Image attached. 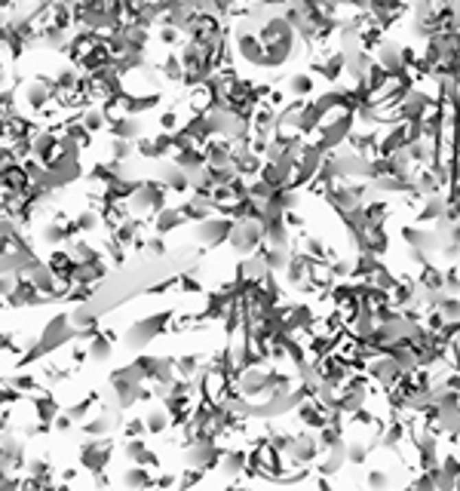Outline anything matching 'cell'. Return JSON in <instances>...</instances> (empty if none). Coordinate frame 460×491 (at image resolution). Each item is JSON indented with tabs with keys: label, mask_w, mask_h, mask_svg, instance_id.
Here are the masks:
<instances>
[{
	"label": "cell",
	"mask_w": 460,
	"mask_h": 491,
	"mask_svg": "<svg viewBox=\"0 0 460 491\" xmlns=\"http://www.w3.org/2000/svg\"><path fill=\"white\" fill-rule=\"evenodd\" d=\"M196 369H200V356H181V359H175V372H179L181 378H194L196 375Z\"/></svg>",
	"instance_id": "obj_9"
},
{
	"label": "cell",
	"mask_w": 460,
	"mask_h": 491,
	"mask_svg": "<svg viewBox=\"0 0 460 491\" xmlns=\"http://www.w3.org/2000/svg\"><path fill=\"white\" fill-rule=\"evenodd\" d=\"M230 227H233V221L203 218L200 225H196V237H200L203 246H215V243H221V240L230 237Z\"/></svg>",
	"instance_id": "obj_1"
},
{
	"label": "cell",
	"mask_w": 460,
	"mask_h": 491,
	"mask_svg": "<svg viewBox=\"0 0 460 491\" xmlns=\"http://www.w3.org/2000/svg\"><path fill=\"white\" fill-rule=\"evenodd\" d=\"M141 430H144V418H133V421H126L123 433H126V436H138Z\"/></svg>",
	"instance_id": "obj_14"
},
{
	"label": "cell",
	"mask_w": 460,
	"mask_h": 491,
	"mask_svg": "<svg viewBox=\"0 0 460 491\" xmlns=\"http://www.w3.org/2000/svg\"><path fill=\"white\" fill-rule=\"evenodd\" d=\"M111 341H114L111 335H95V338L89 341L87 356L92 359V363H108V356H111Z\"/></svg>",
	"instance_id": "obj_4"
},
{
	"label": "cell",
	"mask_w": 460,
	"mask_h": 491,
	"mask_svg": "<svg viewBox=\"0 0 460 491\" xmlns=\"http://www.w3.org/2000/svg\"><path fill=\"white\" fill-rule=\"evenodd\" d=\"M123 486H129V488H135V486H150L148 467H144V464H135L133 470H126V476H123Z\"/></svg>",
	"instance_id": "obj_7"
},
{
	"label": "cell",
	"mask_w": 460,
	"mask_h": 491,
	"mask_svg": "<svg viewBox=\"0 0 460 491\" xmlns=\"http://www.w3.org/2000/svg\"><path fill=\"white\" fill-rule=\"evenodd\" d=\"M157 74H163V80H166V83H181V80H184V65H181L179 52H172V49H169Z\"/></svg>",
	"instance_id": "obj_3"
},
{
	"label": "cell",
	"mask_w": 460,
	"mask_h": 491,
	"mask_svg": "<svg viewBox=\"0 0 460 491\" xmlns=\"http://www.w3.org/2000/svg\"><path fill=\"white\" fill-rule=\"evenodd\" d=\"M28 470H31V473H34V476H46V473H49V464H46V461H41V457H34V461L28 464Z\"/></svg>",
	"instance_id": "obj_15"
},
{
	"label": "cell",
	"mask_w": 460,
	"mask_h": 491,
	"mask_svg": "<svg viewBox=\"0 0 460 491\" xmlns=\"http://www.w3.org/2000/svg\"><path fill=\"white\" fill-rule=\"evenodd\" d=\"M123 455H126L133 464H141L144 455H148V442H144V439H135V436H133V439L123 445Z\"/></svg>",
	"instance_id": "obj_8"
},
{
	"label": "cell",
	"mask_w": 460,
	"mask_h": 491,
	"mask_svg": "<svg viewBox=\"0 0 460 491\" xmlns=\"http://www.w3.org/2000/svg\"><path fill=\"white\" fill-rule=\"evenodd\" d=\"M108 430H111V418H95V421L87 424L89 436H102V433H108Z\"/></svg>",
	"instance_id": "obj_12"
},
{
	"label": "cell",
	"mask_w": 460,
	"mask_h": 491,
	"mask_svg": "<svg viewBox=\"0 0 460 491\" xmlns=\"http://www.w3.org/2000/svg\"><path fill=\"white\" fill-rule=\"evenodd\" d=\"M80 123L87 126L89 135H98L108 129V114H104L102 104H87V108L80 111Z\"/></svg>",
	"instance_id": "obj_2"
},
{
	"label": "cell",
	"mask_w": 460,
	"mask_h": 491,
	"mask_svg": "<svg viewBox=\"0 0 460 491\" xmlns=\"http://www.w3.org/2000/svg\"><path fill=\"white\" fill-rule=\"evenodd\" d=\"M288 89H292L295 95H307V93L313 89V80H310L307 74H295L292 80H288Z\"/></svg>",
	"instance_id": "obj_11"
},
{
	"label": "cell",
	"mask_w": 460,
	"mask_h": 491,
	"mask_svg": "<svg viewBox=\"0 0 460 491\" xmlns=\"http://www.w3.org/2000/svg\"><path fill=\"white\" fill-rule=\"evenodd\" d=\"M157 41H160L166 49H175V47H179V41H181V28L160 22V25H157Z\"/></svg>",
	"instance_id": "obj_6"
},
{
	"label": "cell",
	"mask_w": 460,
	"mask_h": 491,
	"mask_svg": "<svg viewBox=\"0 0 460 491\" xmlns=\"http://www.w3.org/2000/svg\"><path fill=\"white\" fill-rule=\"evenodd\" d=\"M19 396H22V393H19V390H16V387H12V384H10V387H3V390H0V405L19 402Z\"/></svg>",
	"instance_id": "obj_13"
},
{
	"label": "cell",
	"mask_w": 460,
	"mask_h": 491,
	"mask_svg": "<svg viewBox=\"0 0 460 491\" xmlns=\"http://www.w3.org/2000/svg\"><path fill=\"white\" fill-rule=\"evenodd\" d=\"M172 424V418H169V411H150L148 418H144V433H154V436H160V433H166V427Z\"/></svg>",
	"instance_id": "obj_5"
},
{
	"label": "cell",
	"mask_w": 460,
	"mask_h": 491,
	"mask_svg": "<svg viewBox=\"0 0 460 491\" xmlns=\"http://www.w3.org/2000/svg\"><path fill=\"white\" fill-rule=\"evenodd\" d=\"M181 129V114L179 111H166L160 117V133H179Z\"/></svg>",
	"instance_id": "obj_10"
}]
</instances>
